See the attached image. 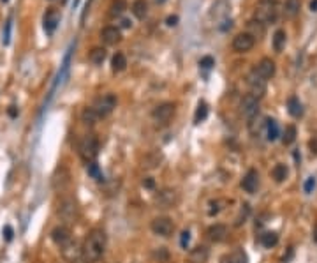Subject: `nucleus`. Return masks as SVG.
Here are the masks:
<instances>
[{
  "mask_svg": "<svg viewBox=\"0 0 317 263\" xmlns=\"http://www.w3.org/2000/svg\"><path fill=\"white\" fill-rule=\"evenodd\" d=\"M143 186L148 187V189H153V187H155V182H153V178L146 177L145 180H143Z\"/></svg>",
  "mask_w": 317,
  "mask_h": 263,
  "instance_id": "nucleus-45",
  "label": "nucleus"
},
{
  "mask_svg": "<svg viewBox=\"0 0 317 263\" xmlns=\"http://www.w3.org/2000/svg\"><path fill=\"white\" fill-rule=\"evenodd\" d=\"M2 2H9V0H2Z\"/></svg>",
  "mask_w": 317,
  "mask_h": 263,
  "instance_id": "nucleus-53",
  "label": "nucleus"
},
{
  "mask_svg": "<svg viewBox=\"0 0 317 263\" xmlns=\"http://www.w3.org/2000/svg\"><path fill=\"white\" fill-rule=\"evenodd\" d=\"M261 244L265 247H268V249H272V247H275L278 244V235L275 231H266V233L261 235Z\"/></svg>",
  "mask_w": 317,
  "mask_h": 263,
  "instance_id": "nucleus-31",
  "label": "nucleus"
},
{
  "mask_svg": "<svg viewBox=\"0 0 317 263\" xmlns=\"http://www.w3.org/2000/svg\"><path fill=\"white\" fill-rule=\"evenodd\" d=\"M206 258H208V249L206 247H196V249L190 251V262L192 263H203L206 262Z\"/></svg>",
  "mask_w": 317,
  "mask_h": 263,
  "instance_id": "nucleus-29",
  "label": "nucleus"
},
{
  "mask_svg": "<svg viewBox=\"0 0 317 263\" xmlns=\"http://www.w3.org/2000/svg\"><path fill=\"white\" fill-rule=\"evenodd\" d=\"M221 202H219V200H215V202H212L210 203V207H212V209H210L208 210V214L210 215H215V214H219V212H221Z\"/></svg>",
  "mask_w": 317,
  "mask_h": 263,
  "instance_id": "nucleus-43",
  "label": "nucleus"
},
{
  "mask_svg": "<svg viewBox=\"0 0 317 263\" xmlns=\"http://www.w3.org/2000/svg\"><path fill=\"white\" fill-rule=\"evenodd\" d=\"M310 9H312V11H317V0H312V2H310Z\"/></svg>",
  "mask_w": 317,
  "mask_h": 263,
  "instance_id": "nucleus-50",
  "label": "nucleus"
},
{
  "mask_svg": "<svg viewBox=\"0 0 317 263\" xmlns=\"http://www.w3.org/2000/svg\"><path fill=\"white\" fill-rule=\"evenodd\" d=\"M177 23H178V16H169L168 18V25H169V27H175Z\"/></svg>",
  "mask_w": 317,
  "mask_h": 263,
  "instance_id": "nucleus-48",
  "label": "nucleus"
},
{
  "mask_svg": "<svg viewBox=\"0 0 317 263\" xmlns=\"http://www.w3.org/2000/svg\"><path fill=\"white\" fill-rule=\"evenodd\" d=\"M11 27H12V20L9 18L7 21H5V30H4V37H2V43H4L5 46L11 43Z\"/></svg>",
  "mask_w": 317,
  "mask_h": 263,
  "instance_id": "nucleus-39",
  "label": "nucleus"
},
{
  "mask_svg": "<svg viewBox=\"0 0 317 263\" xmlns=\"http://www.w3.org/2000/svg\"><path fill=\"white\" fill-rule=\"evenodd\" d=\"M148 12V4L146 0H134L133 2V14L137 18V20H143Z\"/></svg>",
  "mask_w": 317,
  "mask_h": 263,
  "instance_id": "nucleus-24",
  "label": "nucleus"
},
{
  "mask_svg": "<svg viewBox=\"0 0 317 263\" xmlns=\"http://www.w3.org/2000/svg\"><path fill=\"white\" fill-rule=\"evenodd\" d=\"M266 136H268L270 142H275V140L280 136L277 120H273V118H268V120H266Z\"/></svg>",
  "mask_w": 317,
  "mask_h": 263,
  "instance_id": "nucleus-26",
  "label": "nucleus"
},
{
  "mask_svg": "<svg viewBox=\"0 0 317 263\" xmlns=\"http://www.w3.org/2000/svg\"><path fill=\"white\" fill-rule=\"evenodd\" d=\"M78 215H80V210H78L76 200L71 198V196L62 198V202L58 203V217H60L65 224H74Z\"/></svg>",
  "mask_w": 317,
  "mask_h": 263,
  "instance_id": "nucleus-4",
  "label": "nucleus"
},
{
  "mask_svg": "<svg viewBox=\"0 0 317 263\" xmlns=\"http://www.w3.org/2000/svg\"><path fill=\"white\" fill-rule=\"evenodd\" d=\"M247 83H249L250 90H252V96L257 99H261L263 96H265L266 92V80H263L259 74H257L256 69H252L249 73V76H247Z\"/></svg>",
  "mask_w": 317,
  "mask_h": 263,
  "instance_id": "nucleus-9",
  "label": "nucleus"
},
{
  "mask_svg": "<svg viewBox=\"0 0 317 263\" xmlns=\"http://www.w3.org/2000/svg\"><path fill=\"white\" fill-rule=\"evenodd\" d=\"M189 242H190V231H189V230L181 231V237H180V246H181V249H187V247H189Z\"/></svg>",
  "mask_w": 317,
  "mask_h": 263,
  "instance_id": "nucleus-40",
  "label": "nucleus"
},
{
  "mask_svg": "<svg viewBox=\"0 0 317 263\" xmlns=\"http://www.w3.org/2000/svg\"><path fill=\"white\" fill-rule=\"evenodd\" d=\"M2 233H4V239L9 242V240L12 239V233H14V231H12V228L7 224V226H4V230H2Z\"/></svg>",
  "mask_w": 317,
  "mask_h": 263,
  "instance_id": "nucleus-44",
  "label": "nucleus"
},
{
  "mask_svg": "<svg viewBox=\"0 0 317 263\" xmlns=\"http://www.w3.org/2000/svg\"><path fill=\"white\" fill-rule=\"evenodd\" d=\"M241 187H243L245 193L254 195L257 191V187H259V173H257L256 170L247 171V175H245L243 180H241Z\"/></svg>",
  "mask_w": 317,
  "mask_h": 263,
  "instance_id": "nucleus-14",
  "label": "nucleus"
},
{
  "mask_svg": "<svg viewBox=\"0 0 317 263\" xmlns=\"http://www.w3.org/2000/svg\"><path fill=\"white\" fill-rule=\"evenodd\" d=\"M106 50L104 48H100V46H97V48H93L92 52H90V62L92 64H95V65H100L102 62L106 60Z\"/></svg>",
  "mask_w": 317,
  "mask_h": 263,
  "instance_id": "nucleus-30",
  "label": "nucleus"
},
{
  "mask_svg": "<svg viewBox=\"0 0 317 263\" xmlns=\"http://www.w3.org/2000/svg\"><path fill=\"white\" fill-rule=\"evenodd\" d=\"M310 152L312 154H317V138H314V140H310Z\"/></svg>",
  "mask_w": 317,
  "mask_h": 263,
  "instance_id": "nucleus-46",
  "label": "nucleus"
},
{
  "mask_svg": "<svg viewBox=\"0 0 317 263\" xmlns=\"http://www.w3.org/2000/svg\"><path fill=\"white\" fill-rule=\"evenodd\" d=\"M58 23H60V14H58L56 9L49 7L48 11L45 12V30H46V34L55 32V29L58 27Z\"/></svg>",
  "mask_w": 317,
  "mask_h": 263,
  "instance_id": "nucleus-15",
  "label": "nucleus"
},
{
  "mask_svg": "<svg viewBox=\"0 0 317 263\" xmlns=\"http://www.w3.org/2000/svg\"><path fill=\"white\" fill-rule=\"evenodd\" d=\"M81 255H83V246H80L76 240H71L65 246H62V256L65 262L76 263L78 260H81Z\"/></svg>",
  "mask_w": 317,
  "mask_h": 263,
  "instance_id": "nucleus-11",
  "label": "nucleus"
},
{
  "mask_svg": "<svg viewBox=\"0 0 317 263\" xmlns=\"http://www.w3.org/2000/svg\"><path fill=\"white\" fill-rule=\"evenodd\" d=\"M7 113L11 115L12 118H14V117H18V108H16V106H9Z\"/></svg>",
  "mask_w": 317,
  "mask_h": 263,
  "instance_id": "nucleus-47",
  "label": "nucleus"
},
{
  "mask_svg": "<svg viewBox=\"0 0 317 263\" xmlns=\"http://www.w3.org/2000/svg\"><path fill=\"white\" fill-rule=\"evenodd\" d=\"M312 239H314V242H317V224H316V228H314V235H312Z\"/></svg>",
  "mask_w": 317,
  "mask_h": 263,
  "instance_id": "nucleus-51",
  "label": "nucleus"
},
{
  "mask_svg": "<svg viewBox=\"0 0 317 263\" xmlns=\"http://www.w3.org/2000/svg\"><path fill=\"white\" fill-rule=\"evenodd\" d=\"M206 117H208V105H206V103H199L196 109V115H194V124H201Z\"/></svg>",
  "mask_w": 317,
  "mask_h": 263,
  "instance_id": "nucleus-33",
  "label": "nucleus"
},
{
  "mask_svg": "<svg viewBox=\"0 0 317 263\" xmlns=\"http://www.w3.org/2000/svg\"><path fill=\"white\" fill-rule=\"evenodd\" d=\"M125 7H127V4H125V0H113V2H111V7H109V14H111L113 18H115V16H120L122 12L125 11Z\"/></svg>",
  "mask_w": 317,
  "mask_h": 263,
  "instance_id": "nucleus-34",
  "label": "nucleus"
},
{
  "mask_svg": "<svg viewBox=\"0 0 317 263\" xmlns=\"http://www.w3.org/2000/svg\"><path fill=\"white\" fill-rule=\"evenodd\" d=\"M87 171H89V175L93 178V180H97V182H104V175H102V171H100L97 162H89V164H87Z\"/></svg>",
  "mask_w": 317,
  "mask_h": 263,
  "instance_id": "nucleus-32",
  "label": "nucleus"
},
{
  "mask_svg": "<svg viewBox=\"0 0 317 263\" xmlns=\"http://www.w3.org/2000/svg\"><path fill=\"white\" fill-rule=\"evenodd\" d=\"M100 39H102L104 45L113 46V45H117V43H120L122 34L117 27H106V29L100 30Z\"/></svg>",
  "mask_w": 317,
  "mask_h": 263,
  "instance_id": "nucleus-17",
  "label": "nucleus"
},
{
  "mask_svg": "<svg viewBox=\"0 0 317 263\" xmlns=\"http://www.w3.org/2000/svg\"><path fill=\"white\" fill-rule=\"evenodd\" d=\"M227 226L226 224H213V226L208 228V239L212 240V242L219 244V242H224L226 239H227Z\"/></svg>",
  "mask_w": 317,
  "mask_h": 263,
  "instance_id": "nucleus-18",
  "label": "nucleus"
},
{
  "mask_svg": "<svg viewBox=\"0 0 317 263\" xmlns=\"http://www.w3.org/2000/svg\"><path fill=\"white\" fill-rule=\"evenodd\" d=\"M106 251V233L104 230L95 228L89 233L83 244V255L81 262L83 263H97Z\"/></svg>",
  "mask_w": 317,
  "mask_h": 263,
  "instance_id": "nucleus-1",
  "label": "nucleus"
},
{
  "mask_svg": "<svg viewBox=\"0 0 317 263\" xmlns=\"http://www.w3.org/2000/svg\"><path fill=\"white\" fill-rule=\"evenodd\" d=\"M256 71L263 80H270V78L275 76L277 65H275V62H273L272 58H263V60L256 65Z\"/></svg>",
  "mask_w": 317,
  "mask_h": 263,
  "instance_id": "nucleus-13",
  "label": "nucleus"
},
{
  "mask_svg": "<svg viewBox=\"0 0 317 263\" xmlns=\"http://www.w3.org/2000/svg\"><path fill=\"white\" fill-rule=\"evenodd\" d=\"M241 113H243V117L252 120V118L259 113V99L254 98L252 94H247V96L241 99Z\"/></svg>",
  "mask_w": 317,
  "mask_h": 263,
  "instance_id": "nucleus-12",
  "label": "nucleus"
},
{
  "mask_svg": "<svg viewBox=\"0 0 317 263\" xmlns=\"http://www.w3.org/2000/svg\"><path fill=\"white\" fill-rule=\"evenodd\" d=\"M301 0H285L284 4V16L285 18H296L300 14Z\"/></svg>",
  "mask_w": 317,
  "mask_h": 263,
  "instance_id": "nucleus-21",
  "label": "nucleus"
},
{
  "mask_svg": "<svg viewBox=\"0 0 317 263\" xmlns=\"http://www.w3.org/2000/svg\"><path fill=\"white\" fill-rule=\"evenodd\" d=\"M125 67H127V58H125V55L124 53H115L111 58L113 73H122V71H125Z\"/></svg>",
  "mask_w": 317,
  "mask_h": 263,
  "instance_id": "nucleus-23",
  "label": "nucleus"
},
{
  "mask_svg": "<svg viewBox=\"0 0 317 263\" xmlns=\"http://www.w3.org/2000/svg\"><path fill=\"white\" fill-rule=\"evenodd\" d=\"M51 240L56 244V246H65L67 242H71V231H69L67 226H56L51 230Z\"/></svg>",
  "mask_w": 317,
  "mask_h": 263,
  "instance_id": "nucleus-16",
  "label": "nucleus"
},
{
  "mask_svg": "<svg viewBox=\"0 0 317 263\" xmlns=\"http://www.w3.org/2000/svg\"><path fill=\"white\" fill-rule=\"evenodd\" d=\"M254 45H256V39H254V37L250 36L249 32L238 34V36L233 39V50L236 53H247V52H250V50L254 48Z\"/></svg>",
  "mask_w": 317,
  "mask_h": 263,
  "instance_id": "nucleus-10",
  "label": "nucleus"
},
{
  "mask_svg": "<svg viewBox=\"0 0 317 263\" xmlns=\"http://www.w3.org/2000/svg\"><path fill=\"white\" fill-rule=\"evenodd\" d=\"M162 162V156L161 152H150V154L145 156V159H143V168L145 170H155V168H159Z\"/></svg>",
  "mask_w": 317,
  "mask_h": 263,
  "instance_id": "nucleus-20",
  "label": "nucleus"
},
{
  "mask_svg": "<svg viewBox=\"0 0 317 263\" xmlns=\"http://www.w3.org/2000/svg\"><path fill=\"white\" fill-rule=\"evenodd\" d=\"M78 152H80V158L83 159L87 164H89V162H95L97 156H99V140H97L93 134L83 136L80 145H78Z\"/></svg>",
  "mask_w": 317,
  "mask_h": 263,
  "instance_id": "nucleus-2",
  "label": "nucleus"
},
{
  "mask_svg": "<svg viewBox=\"0 0 317 263\" xmlns=\"http://www.w3.org/2000/svg\"><path fill=\"white\" fill-rule=\"evenodd\" d=\"M131 25H133V23H131L129 20H122V27H124V29H129Z\"/></svg>",
  "mask_w": 317,
  "mask_h": 263,
  "instance_id": "nucleus-49",
  "label": "nucleus"
},
{
  "mask_svg": "<svg viewBox=\"0 0 317 263\" xmlns=\"http://www.w3.org/2000/svg\"><path fill=\"white\" fill-rule=\"evenodd\" d=\"M231 263H247V255L243 253V249H238L231 255Z\"/></svg>",
  "mask_w": 317,
  "mask_h": 263,
  "instance_id": "nucleus-38",
  "label": "nucleus"
},
{
  "mask_svg": "<svg viewBox=\"0 0 317 263\" xmlns=\"http://www.w3.org/2000/svg\"><path fill=\"white\" fill-rule=\"evenodd\" d=\"M287 109H289V113L293 115V117H301V113H303V106H301L300 99H298L296 96L289 98V101H287Z\"/></svg>",
  "mask_w": 317,
  "mask_h": 263,
  "instance_id": "nucleus-27",
  "label": "nucleus"
},
{
  "mask_svg": "<svg viewBox=\"0 0 317 263\" xmlns=\"http://www.w3.org/2000/svg\"><path fill=\"white\" fill-rule=\"evenodd\" d=\"M150 228H152L153 233L159 235V237H169V235H173V231H175V223H173V219L162 215V217L153 219Z\"/></svg>",
  "mask_w": 317,
  "mask_h": 263,
  "instance_id": "nucleus-6",
  "label": "nucleus"
},
{
  "mask_svg": "<svg viewBox=\"0 0 317 263\" xmlns=\"http://www.w3.org/2000/svg\"><path fill=\"white\" fill-rule=\"evenodd\" d=\"M175 111H177V106L173 103H162L152 111V118L157 124H168L175 115Z\"/></svg>",
  "mask_w": 317,
  "mask_h": 263,
  "instance_id": "nucleus-7",
  "label": "nucleus"
},
{
  "mask_svg": "<svg viewBox=\"0 0 317 263\" xmlns=\"http://www.w3.org/2000/svg\"><path fill=\"white\" fill-rule=\"evenodd\" d=\"M157 200H159V203H161L162 207H173L178 202V196L175 191H162Z\"/></svg>",
  "mask_w": 317,
  "mask_h": 263,
  "instance_id": "nucleus-25",
  "label": "nucleus"
},
{
  "mask_svg": "<svg viewBox=\"0 0 317 263\" xmlns=\"http://www.w3.org/2000/svg\"><path fill=\"white\" fill-rule=\"evenodd\" d=\"M155 2H157V4H164L166 0H155Z\"/></svg>",
  "mask_w": 317,
  "mask_h": 263,
  "instance_id": "nucleus-52",
  "label": "nucleus"
},
{
  "mask_svg": "<svg viewBox=\"0 0 317 263\" xmlns=\"http://www.w3.org/2000/svg\"><path fill=\"white\" fill-rule=\"evenodd\" d=\"M247 29H249V34L256 39V37H259L261 39L263 36H265L266 32V25L263 23L261 20H257V18H252V20L247 23Z\"/></svg>",
  "mask_w": 317,
  "mask_h": 263,
  "instance_id": "nucleus-19",
  "label": "nucleus"
},
{
  "mask_svg": "<svg viewBox=\"0 0 317 263\" xmlns=\"http://www.w3.org/2000/svg\"><path fill=\"white\" fill-rule=\"evenodd\" d=\"M314 187H316V177H309L305 180V184H303V191H305L307 195H310L314 191Z\"/></svg>",
  "mask_w": 317,
  "mask_h": 263,
  "instance_id": "nucleus-41",
  "label": "nucleus"
},
{
  "mask_svg": "<svg viewBox=\"0 0 317 263\" xmlns=\"http://www.w3.org/2000/svg\"><path fill=\"white\" fill-rule=\"evenodd\" d=\"M285 41H287V34H285V30L278 29L277 32L273 34V39H272L273 50H275L277 53H280L282 50H284V46H285Z\"/></svg>",
  "mask_w": 317,
  "mask_h": 263,
  "instance_id": "nucleus-22",
  "label": "nucleus"
},
{
  "mask_svg": "<svg viewBox=\"0 0 317 263\" xmlns=\"http://www.w3.org/2000/svg\"><path fill=\"white\" fill-rule=\"evenodd\" d=\"M296 136H298L296 127L287 126V127H285V131H284V136H282V142H284V145H291V143H294Z\"/></svg>",
  "mask_w": 317,
  "mask_h": 263,
  "instance_id": "nucleus-35",
  "label": "nucleus"
},
{
  "mask_svg": "<svg viewBox=\"0 0 317 263\" xmlns=\"http://www.w3.org/2000/svg\"><path fill=\"white\" fill-rule=\"evenodd\" d=\"M249 214H250V207H249V203H243L241 205V209H240V214H238V217H236V226H240L241 223H245V219L249 217Z\"/></svg>",
  "mask_w": 317,
  "mask_h": 263,
  "instance_id": "nucleus-37",
  "label": "nucleus"
},
{
  "mask_svg": "<svg viewBox=\"0 0 317 263\" xmlns=\"http://www.w3.org/2000/svg\"><path fill=\"white\" fill-rule=\"evenodd\" d=\"M278 11H280L278 0H261L259 5H257L256 18L257 20H261L265 25L275 23L278 18Z\"/></svg>",
  "mask_w": 317,
  "mask_h": 263,
  "instance_id": "nucleus-3",
  "label": "nucleus"
},
{
  "mask_svg": "<svg viewBox=\"0 0 317 263\" xmlns=\"http://www.w3.org/2000/svg\"><path fill=\"white\" fill-rule=\"evenodd\" d=\"M51 182H53L55 191H60V193H64L65 189H69V186H71V173H69V170L65 168L64 164H60L55 170Z\"/></svg>",
  "mask_w": 317,
  "mask_h": 263,
  "instance_id": "nucleus-8",
  "label": "nucleus"
},
{
  "mask_svg": "<svg viewBox=\"0 0 317 263\" xmlns=\"http://www.w3.org/2000/svg\"><path fill=\"white\" fill-rule=\"evenodd\" d=\"M287 173H289V171H287V166L285 164H275V168H273L272 170V177L275 178V182H284L285 178H287Z\"/></svg>",
  "mask_w": 317,
  "mask_h": 263,
  "instance_id": "nucleus-28",
  "label": "nucleus"
},
{
  "mask_svg": "<svg viewBox=\"0 0 317 263\" xmlns=\"http://www.w3.org/2000/svg\"><path fill=\"white\" fill-rule=\"evenodd\" d=\"M199 65H201L203 69H212L213 65H215V60H213L212 57H203V58L199 60Z\"/></svg>",
  "mask_w": 317,
  "mask_h": 263,
  "instance_id": "nucleus-42",
  "label": "nucleus"
},
{
  "mask_svg": "<svg viewBox=\"0 0 317 263\" xmlns=\"http://www.w3.org/2000/svg\"><path fill=\"white\" fill-rule=\"evenodd\" d=\"M92 108H93V111H95L99 118L108 117L113 109L117 108V98H115V94H104V96L97 98Z\"/></svg>",
  "mask_w": 317,
  "mask_h": 263,
  "instance_id": "nucleus-5",
  "label": "nucleus"
},
{
  "mask_svg": "<svg viewBox=\"0 0 317 263\" xmlns=\"http://www.w3.org/2000/svg\"><path fill=\"white\" fill-rule=\"evenodd\" d=\"M81 118H83V122L85 124H95L97 122V113L93 111V108L90 106V108H85L83 109V113H81Z\"/></svg>",
  "mask_w": 317,
  "mask_h": 263,
  "instance_id": "nucleus-36",
  "label": "nucleus"
}]
</instances>
